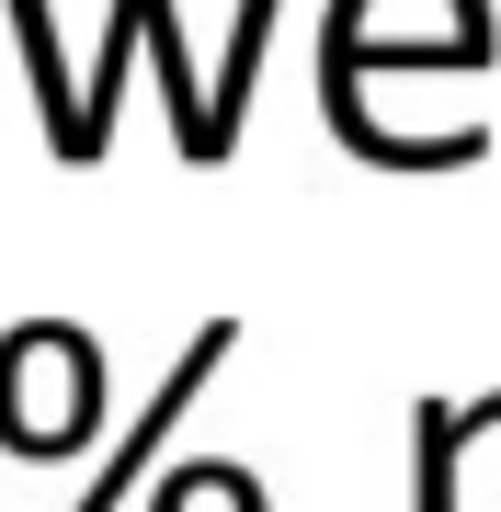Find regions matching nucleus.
Masks as SVG:
<instances>
[{
    "label": "nucleus",
    "instance_id": "nucleus-1",
    "mask_svg": "<svg viewBox=\"0 0 501 512\" xmlns=\"http://www.w3.org/2000/svg\"><path fill=\"white\" fill-rule=\"evenodd\" d=\"M103 421V342L80 319H12L0 330V444L23 467L80 456Z\"/></svg>",
    "mask_w": 501,
    "mask_h": 512
},
{
    "label": "nucleus",
    "instance_id": "nucleus-6",
    "mask_svg": "<svg viewBox=\"0 0 501 512\" xmlns=\"http://www.w3.org/2000/svg\"><path fill=\"white\" fill-rule=\"evenodd\" d=\"M149 512H262V478L228 456H183V467H160Z\"/></svg>",
    "mask_w": 501,
    "mask_h": 512
},
{
    "label": "nucleus",
    "instance_id": "nucleus-2",
    "mask_svg": "<svg viewBox=\"0 0 501 512\" xmlns=\"http://www.w3.org/2000/svg\"><path fill=\"white\" fill-rule=\"evenodd\" d=\"M228 353H240V319H205L194 342H183V365H171V376L149 387V410H137L126 433H114V456L92 467V490H80L69 512H126L137 490H149V478H160V456H171V433H183V410L205 399V376H217Z\"/></svg>",
    "mask_w": 501,
    "mask_h": 512
},
{
    "label": "nucleus",
    "instance_id": "nucleus-4",
    "mask_svg": "<svg viewBox=\"0 0 501 512\" xmlns=\"http://www.w3.org/2000/svg\"><path fill=\"white\" fill-rule=\"evenodd\" d=\"M12 35H23V80H35V103H46V148H57V160H80V80L57 69L46 0H12Z\"/></svg>",
    "mask_w": 501,
    "mask_h": 512
},
{
    "label": "nucleus",
    "instance_id": "nucleus-3",
    "mask_svg": "<svg viewBox=\"0 0 501 512\" xmlns=\"http://www.w3.org/2000/svg\"><path fill=\"white\" fill-rule=\"evenodd\" d=\"M410 512H467V410L456 399L410 410Z\"/></svg>",
    "mask_w": 501,
    "mask_h": 512
},
{
    "label": "nucleus",
    "instance_id": "nucleus-5",
    "mask_svg": "<svg viewBox=\"0 0 501 512\" xmlns=\"http://www.w3.org/2000/svg\"><path fill=\"white\" fill-rule=\"evenodd\" d=\"M149 46V0H114V23H103V69L80 80V160H103V137H114V92H126V57Z\"/></svg>",
    "mask_w": 501,
    "mask_h": 512
}]
</instances>
